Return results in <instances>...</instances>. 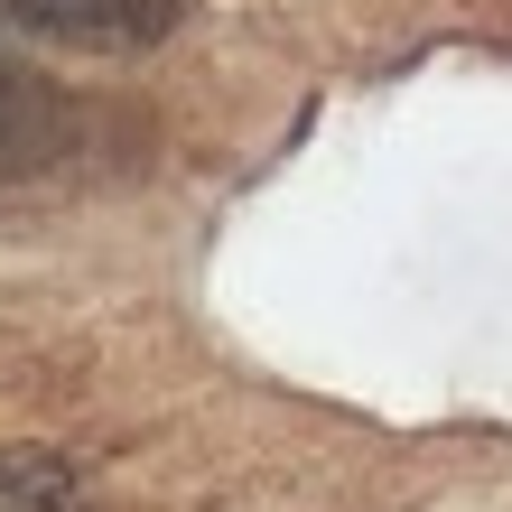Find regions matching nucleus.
Wrapping results in <instances>:
<instances>
[{
    "label": "nucleus",
    "instance_id": "f257e3e1",
    "mask_svg": "<svg viewBox=\"0 0 512 512\" xmlns=\"http://www.w3.org/2000/svg\"><path fill=\"white\" fill-rule=\"evenodd\" d=\"M66 140H75L66 94H56V84L10 47V28H0V187L56 168V159H66Z\"/></svg>",
    "mask_w": 512,
    "mask_h": 512
},
{
    "label": "nucleus",
    "instance_id": "f03ea898",
    "mask_svg": "<svg viewBox=\"0 0 512 512\" xmlns=\"http://www.w3.org/2000/svg\"><path fill=\"white\" fill-rule=\"evenodd\" d=\"M10 19L66 47H159L187 0H10Z\"/></svg>",
    "mask_w": 512,
    "mask_h": 512
},
{
    "label": "nucleus",
    "instance_id": "7ed1b4c3",
    "mask_svg": "<svg viewBox=\"0 0 512 512\" xmlns=\"http://www.w3.org/2000/svg\"><path fill=\"white\" fill-rule=\"evenodd\" d=\"M0 512H75V466L47 447H0Z\"/></svg>",
    "mask_w": 512,
    "mask_h": 512
}]
</instances>
